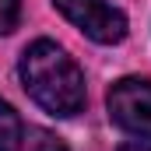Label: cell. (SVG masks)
Instances as JSON below:
<instances>
[{"label": "cell", "mask_w": 151, "mask_h": 151, "mask_svg": "<svg viewBox=\"0 0 151 151\" xmlns=\"http://www.w3.org/2000/svg\"><path fill=\"white\" fill-rule=\"evenodd\" d=\"M109 119L119 130L151 141V81L144 77H123L109 88Z\"/></svg>", "instance_id": "3"}, {"label": "cell", "mask_w": 151, "mask_h": 151, "mask_svg": "<svg viewBox=\"0 0 151 151\" xmlns=\"http://www.w3.org/2000/svg\"><path fill=\"white\" fill-rule=\"evenodd\" d=\"M18 74H21L25 91L46 113L77 116L84 109V74H81V67L74 63V56L63 46H56L49 39L32 42L21 53Z\"/></svg>", "instance_id": "1"}, {"label": "cell", "mask_w": 151, "mask_h": 151, "mask_svg": "<svg viewBox=\"0 0 151 151\" xmlns=\"http://www.w3.org/2000/svg\"><path fill=\"white\" fill-rule=\"evenodd\" d=\"M21 141H25V127L18 113L0 99V151H21Z\"/></svg>", "instance_id": "4"}, {"label": "cell", "mask_w": 151, "mask_h": 151, "mask_svg": "<svg viewBox=\"0 0 151 151\" xmlns=\"http://www.w3.org/2000/svg\"><path fill=\"white\" fill-rule=\"evenodd\" d=\"M53 7L70 25H77L88 39H95L102 46L127 39V14L113 0H53Z\"/></svg>", "instance_id": "2"}, {"label": "cell", "mask_w": 151, "mask_h": 151, "mask_svg": "<svg viewBox=\"0 0 151 151\" xmlns=\"http://www.w3.org/2000/svg\"><path fill=\"white\" fill-rule=\"evenodd\" d=\"M119 151H151V148H148V144H123Z\"/></svg>", "instance_id": "7"}, {"label": "cell", "mask_w": 151, "mask_h": 151, "mask_svg": "<svg viewBox=\"0 0 151 151\" xmlns=\"http://www.w3.org/2000/svg\"><path fill=\"white\" fill-rule=\"evenodd\" d=\"M21 148L25 151H67L63 141L56 134H49V130H28L25 141H21Z\"/></svg>", "instance_id": "5"}, {"label": "cell", "mask_w": 151, "mask_h": 151, "mask_svg": "<svg viewBox=\"0 0 151 151\" xmlns=\"http://www.w3.org/2000/svg\"><path fill=\"white\" fill-rule=\"evenodd\" d=\"M21 21V0H0V35H11Z\"/></svg>", "instance_id": "6"}]
</instances>
